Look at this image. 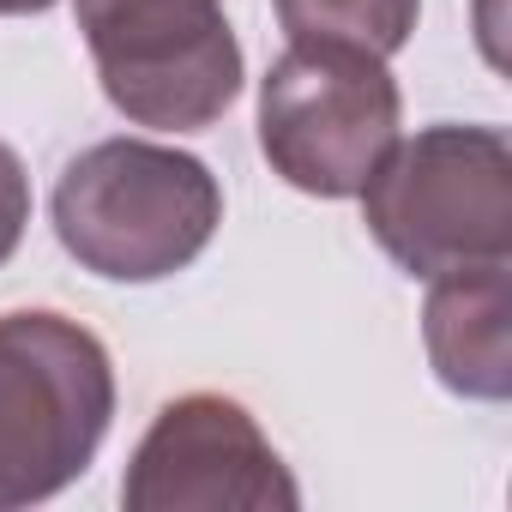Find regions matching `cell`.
I'll list each match as a JSON object with an SVG mask.
<instances>
[{"label": "cell", "instance_id": "obj_8", "mask_svg": "<svg viewBox=\"0 0 512 512\" xmlns=\"http://www.w3.org/2000/svg\"><path fill=\"white\" fill-rule=\"evenodd\" d=\"M272 7L290 43H356L392 61L416 31L422 0H272Z\"/></svg>", "mask_w": 512, "mask_h": 512}, {"label": "cell", "instance_id": "obj_3", "mask_svg": "<svg viewBox=\"0 0 512 512\" xmlns=\"http://www.w3.org/2000/svg\"><path fill=\"white\" fill-rule=\"evenodd\" d=\"M115 422L103 338L55 308L0 314V512L73 488Z\"/></svg>", "mask_w": 512, "mask_h": 512}, {"label": "cell", "instance_id": "obj_2", "mask_svg": "<svg viewBox=\"0 0 512 512\" xmlns=\"http://www.w3.org/2000/svg\"><path fill=\"white\" fill-rule=\"evenodd\" d=\"M356 199L380 253L422 284L512 260V145L500 127L434 121L392 139Z\"/></svg>", "mask_w": 512, "mask_h": 512}, {"label": "cell", "instance_id": "obj_9", "mask_svg": "<svg viewBox=\"0 0 512 512\" xmlns=\"http://www.w3.org/2000/svg\"><path fill=\"white\" fill-rule=\"evenodd\" d=\"M25 229H31V175H25L19 151L0 139V266L19 253Z\"/></svg>", "mask_w": 512, "mask_h": 512}, {"label": "cell", "instance_id": "obj_6", "mask_svg": "<svg viewBox=\"0 0 512 512\" xmlns=\"http://www.w3.org/2000/svg\"><path fill=\"white\" fill-rule=\"evenodd\" d=\"M127 512H296L302 488L247 404L223 392L169 398L121 476Z\"/></svg>", "mask_w": 512, "mask_h": 512}, {"label": "cell", "instance_id": "obj_1", "mask_svg": "<svg viewBox=\"0 0 512 512\" xmlns=\"http://www.w3.org/2000/svg\"><path fill=\"white\" fill-rule=\"evenodd\" d=\"M49 223L79 272L103 284H163L211 247L223 187L193 151L157 139H103L61 169Z\"/></svg>", "mask_w": 512, "mask_h": 512}, {"label": "cell", "instance_id": "obj_4", "mask_svg": "<svg viewBox=\"0 0 512 512\" xmlns=\"http://www.w3.org/2000/svg\"><path fill=\"white\" fill-rule=\"evenodd\" d=\"M404 121L398 79L356 43H290L260 79V151L314 199H356Z\"/></svg>", "mask_w": 512, "mask_h": 512}, {"label": "cell", "instance_id": "obj_7", "mask_svg": "<svg viewBox=\"0 0 512 512\" xmlns=\"http://www.w3.org/2000/svg\"><path fill=\"white\" fill-rule=\"evenodd\" d=\"M422 344L446 392L476 398V404H506L512 398V272L506 260L428 278Z\"/></svg>", "mask_w": 512, "mask_h": 512}, {"label": "cell", "instance_id": "obj_10", "mask_svg": "<svg viewBox=\"0 0 512 512\" xmlns=\"http://www.w3.org/2000/svg\"><path fill=\"white\" fill-rule=\"evenodd\" d=\"M49 7H55V0H0V13H13V19L19 13H49Z\"/></svg>", "mask_w": 512, "mask_h": 512}, {"label": "cell", "instance_id": "obj_5", "mask_svg": "<svg viewBox=\"0 0 512 512\" xmlns=\"http://www.w3.org/2000/svg\"><path fill=\"white\" fill-rule=\"evenodd\" d=\"M103 97L157 133H205L241 97L223 0H73Z\"/></svg>", "mask_w": 512, "mask_h": 512}]
</instances>
